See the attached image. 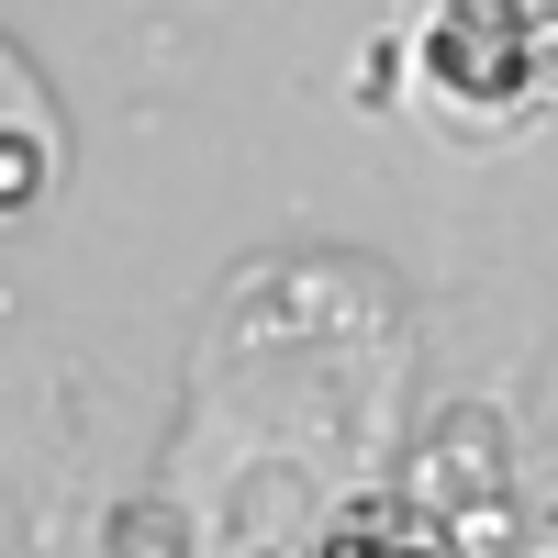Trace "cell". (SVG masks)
Instances as JSON below:
<instances>
[{"mask_svg": "<svg viewBox=\"0 0 558 558\" xmlns=\"http://www.w3.org/2000/svg\"><path fill=\"white\" fill-rule=\"evenodd\" d=\"M34 179H45V146L34 134H0V202H34Z\"/></svg>", "mask_w": 558, "mask_h": 558, "instance_id": "3957f363", "label": "cell"}, {"mask_svg": "<svg viewBox=\"0 0 558 558\" xmlns=\"http://www.w3.org/2000/svg\"><path fill=\"white\" fill-rule=\"evenodd\" d=\"M425 78L447 89V101H525L536 89V12L525 0H436V23H425Z\"/></svg>", "mask_w": 558, "mask_h": 558, "instance_id": "6da1fadb", "label": "cell"}, {"mask_svg": "<svg viewBox=\"0 0 558 558\" xmlns=\"http://www.w3.org/2000/svg\"><path fill=\"white\" fill-rule=\"evenodd\" d=\"M536 89L558 101V23H536Z\"/></svg>", "mask_w": 558, "mask_h": 558, "instance_id": "277c9868", "label": "cell"}, {"mask_svg": "<svg viewBox=\"0 0 558 558\" xmlns=\"http://www.w3.org/2000/svg\"><path fill=\"white\" fill-rule=\"evenodd\" d=\"M313 558H458V547H447V525L413 514V502L368 492V502H347V514L324 525V547H313Z\"/></svg>", "mask_w": 558, "mask_h": 558, "instance_id": "7a4b0ae2", "label": "cell"}]
</instances>
